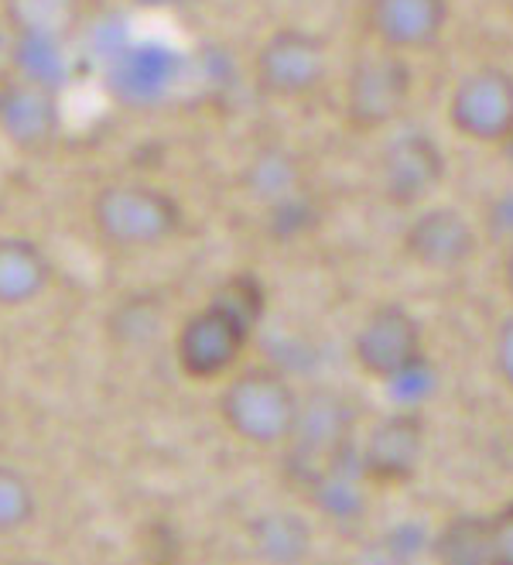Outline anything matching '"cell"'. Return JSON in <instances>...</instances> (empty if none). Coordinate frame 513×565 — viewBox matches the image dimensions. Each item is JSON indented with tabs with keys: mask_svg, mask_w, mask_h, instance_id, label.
Segmentation results:
<instances>
[{
	"mask_svg": "<svg viewBox=\"0 0 513 565\" xmlns=\"http://www.w3.org/2000/svg\"><path fill=\"white\" fill-rule=\"evenodd\" d=\"M89 226L103 247L141 254L175 244L189 230V213L175 192L145 179L103 182L89 195Z\"/></svg>",
	"mask_w": 513,
	"mask_h": 565,
	"instance_id": "obj_1",
	"label": "cell"
},
{
	"mask_svg": "<svg viewBox=\"0 0 513 565\" xmlns=\"http://www.w3.org/2000/svg\"><path fill=\"white\" fill-rule=\"evenodd\" d=\"M216 412L229 436L239 443L274 449L295 439L301 418V397L295 384L270 363H239L223 381Z\"/></svg>",
	"mask_w": 513,
	"mask_h": 565,
	"instance_id": "obj_2",
	"label": "cell"
},
{
	"mask_svg": "<svg viewBox=\"0 0 513 565\" xmlns=\"http://www.w3.org/2000/svg\"><path fill=\"white\" fill-rule=\"evenodd\" d=\"M332 52L319 31L308 28H274L257 45L250 58V79L260 96L278 99V104H295L322 89L329 79Z\"/></svg>",
	"mask_w": 513,
	"mask_h": 565,
	"instance_id": "obj_3",
	"label": "cell"
},
{
	"mask_svg": "<svg viewBox=\"0 0 513 565\" xmlns=\"http://www.w3.org/2000/svg\"><path fill=\"white\" fill-rule=\"evenodd\" d=\"M410 93H415V70L404 55L384 49L363 52L346 73L342 120L356 135H376L407 110Z\"/></svg>",
	"mask_w": 513,
	"mask_h": 565,
	"instance_id": "obj_4",
	"label": "cell"
},
{
	"mask_svg": "<svg viewBox=\"0 0 513 565\" xmlns=\"http://www.w3.org/2000/svg\"><path fill=\"white\" fill-rule=\"evenodd\" d=\"M254 332L257 329H250L247 322H239L223 306L205 298V306H199L192 316H185L175 332L179 371L199 384L226 381L239 363H244Z\"/></svg>",
	"mask_w": 513,
	"mask_h": 565,
	"instance_id": "obj_5",
	"label": "cell"
},
{
	"mask_svg": "<svg viewBox=\"0 0 513 565\" xmlns=\"http://www.w3.org/2000/svg\"><path fill=\"white\" fill-rule=\"evenodd\" d=\"M356 367L381 384H397L425 363V332L421 322L400 302L373 306L353 332Z\"/></svg>",
	"mask_w": 513,
	"mask_h": 565,
	"instance_id": "obj_6",
	"label": "cell"
},
{
	"mask_svg": "<svg viewBox=\"0 0 513 565\" xmlns=\"http://www.w3.org/2000/svg\"><path fill=\"white\" fill-rule=\"evenodd\" d=\"M449 124L472 145H506L513 135V73L503 65H475L449 96Z\"/></svg>",
	"mask_w": 513,
	"mask_h": 565,
	"instance_id": "obj_7",
	"label": "cell"
},
{
	"mask_svg": "<svg viewBox=\"0 0 513 565\" xmlns=\"http://www.w3.org/2000/svg\"><path fill=\"white\" fill-rule=\"evenodd\" d=\"M65 130L62 99L49 79L11 76L4 107H0V138L24 158H45Z\"/></svg>",
	"mask_w": 513,
	"mask_h": 565,
	"instance_id": "obj_8",
	"label": "cell"
},
{
	"mask_svg": "<svg viewBox=\"0 0 513 565\" xmlns=\"http://www.w3.org/2000/svg\"><path fill=\"white\" fill-rule=\"evenodd\" d=\"M445 172H449L445 151L425 130H407V135L394 138L381 154V169H376L381 195L400 210H421L441 189Z\"/></svg>",
	"mask_w": 513,
	"mask_h": 565,
	"instance_id": "obj_9",
	"label": "cell"
},
{
	"mask_svg": "<svg viewBox=\"0 0 513 565\" xmlns=\"http://www.w3.org/2000/svg\"><path fill=\"white\" fill-rule=\"evenodd\" d=\"M452 21V0H366L363 28L376 49L397 55L431 52Z\"/></svg>",
	"mask_w": 513,
	"mask_h": 565,
	"instance_id": "obj_10",
	"label": "cell"
},
{
	"mask_svg": "<svg viewBox=\"0 0 513 565\" xmlns=\"http://www.w3.org/2000/svg\"><path fill=\"white\" fill-rule=\"evenodd\" d=\"M428 428L421 412H391L360 446V473L376 487H404L418 477Z\"/></svg>",
	"mask_w": 513,
	"mask_h": 565,
	"instance_id": "obj_11",
	"label": "cell"
},
{
	"mask_svg": "<svg viewBox=\"0 0 513 565\" xmlns=\"http://www.w3.org/2000/svg\"><path fill=\"white\" fill-rule=\"evenodd\" d=\"M404 254L425 271H459L479 250V230L456 206H421L404 226Z\"/></svg>",
	"mask_w": 513,
	"mask_h": 565,
	"instance_id": "obj_12",
	"label": "cell"
},
{
	"mask_svg": "<svg viewBox=\"0 0 513 565\" xmlns=\"http://www.w3.org/2000/svg\"><path fill=\"white\" fill-rule=\"evenodd\" d=\"M55 281L52 254L24 234H0V309H28Z\"/></svg>",
	"mask_w": 513,
	"mask_h": 565,
	"instance_id": "obj_13",
	"label": "cell"
},
{
	"mask_svg": "<svg viewBox=\"0 0 513 565\" xmlns=\"http://www.w3.org/2000/svg\"><path fill=\"white\" fill-rule=\"evenodd\" d=\"M0 8L18 39L31 45L65 42L83 18V0H0Z\"/></svg>",
	"mask_w": 513,
	"mask_h": 565,
	"instance_id": "obj_14",
	"label": "cell"
},
{
	"mask_svg": "<svg viewBox=\"0 0 513 565\" xmlns=\"http://www.w3.org/2000/svg\"><path fill=\"white\" fill-rule=\"evenodd\" d=\"M438 565H493L490 514H452L431 542Z\"/></svg>",
	"mask_w": 513,
	"mask_h": 565,
	"instance_id": "obj_15",
	"label": "cell"
},
{
	"mask_svg": "<svg viewBox=\"0 0 513 565\" xmlns=\"http://www.w3.org/2000/svg\"><path fill=\"white\" fill-rule=\"evenodd\" d=\"M250 542L267 565H298L308 552V524L295 514L274 511L250 524Z\"/></svg>",
	"mask_w": 513,
	"mask_h": 565,
	"instance_id": "obj_16",
	"label": "cell"
},
{
	"mask_svg": "<svg viewBox=\"0 0 513 565\" xmlns=\"http://www.w3.org/2000/svg\"><path fill=\"white\" fill-rule=\"evenodd\" d=\"M39 518V490L11 462H0V539L21 535Z\"/></svg>",
	"mask_w": 513,
	"mask_h": 565,
	"instance_id": "obj_17",
	"label": "cell"
},
{
	"mask_svg": "<svg viewBox=\"0 0 513 565\" xmlns=\"http://www.w3.org/2000/svg\"><path fill=\"white\" fill-rule=\"evenodd\" d=\"M210 302L223 306L229 316H236L239 322H247L250 329H257L267 316V302H270V295H267V285L260 275L254 271H233L226 275L213 295H210Z\"/></svg>",
	"mask_w": 513,
	"mask_h": 565,
	"instance_id": "obj_18",
	"label": "cell"
},
{
	"mask_svg": "<svg viewBox=\"0 0 513 565\" xmlns=\"http://www.w3.org/2000/svg\"><path fill=\"white\" fill-rule=\"evenodd\" d=\"M490 548L493 565H513V501L490 514Z\"/></svg>",
	"mask_w": 513,
	"mask_h": 565,
	"instance_id": "obj_19",
	"label": "cell"
},
{
	"mask_svg": "<svg viewBox=\"0 0 513 565\" xmlns=\"http://www.w3.org/2000/svg\"><path fill=\"white\" fill-rule=\"evenodd\" d=\"M493 371L513 391V312L496 326V337H493Z\"/></svg>",
	"mask_w": 513,
	"mask_h": 565,
	"instance_id": "obj_20",
	"label": "cell"
},
{
	"mask_svg": "<svg viewBox=\"0 0 513 565\" xmlns=\"http://www.w3.org/2000/svg\"><path fill=\"white\" fill-rule=\"evenodd\" d=\"M503 285L513 295V237L506 241V250H503Z\"/></svg>",
	"mask_w": 513,
	"mask_h": 565,
	"instance_id": "obj_21",
	"label": "cell"
},
{
	"mask_svg": "<svg viewBox=\"0 0 513 565\" xmlns=\"http://www.w3.org/2000/svg\"><path fill=\"white\" fill-rule=\"evenodd\" d=\"M8 86H11V73H0V107H4V96H8Z\"/></svg>",
	"mask_w": 513,
	"mask_h": 565,
	"instance_id": "obj_22",
	"label": "cell"
},
{
	"mask_svg": "<svg viewBox=\"0 0 513 565\" xmlns=\"http://www.w3.org/2000/svg\"><path fill=\"white\" fill-rule=\"evenodd\" d=\"M141 4H154V8H168V4H179V0H141Z\"/></svg>",
	"mask_w": 513,
	"mask_h": 565,
	"instance_id": "obj_23",
	"label": "cell"
},
{
	"mask_svg": "<svg viewBox=\"0 0 513 565\" xmlns=\"http://www.w3.org/2000/svg\"><path fill=\"white\" fill-rule=\"evenodd\" d=\"M503 151H506V158H510V161H513V135H510V138H506V145H503Z\"/></svg>",
	"mask_w": 513,
	"mask_h": 565,
	"instance_id": "obj_24",
	"label": "cell"
}]
</instances>
